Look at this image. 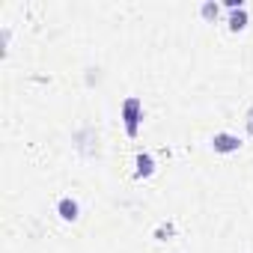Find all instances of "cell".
<instances>
[{"mask_svg": "<svg viewBox=\"0 0 253 253\" xmlns=\"http://www.w3.org/2000/svg\"><path fill=\"white\" fill-rule=\"evenodd\" d=\"M203 18H217V3H203Z\"/></svg>", "mask_w": 253, "mask_h": 253, "instance_id": "obj_6", "label": "cell"}, {"mask_svg": "<svg viewBox=\"0 0 253 253\" xmlns=\"http://www.w3.org/2000/svg\"><path fill=\"white\" fill-rule=\"evenodd\" d=\"M247 131L253 134V107H250V113H247Z\"/></svg>", "mask_w": 253, "mask_h": 253, "instance_id": "obj_7", "label": "cell"}, {"mask_svg": "<svg viewBox=\"0 0 253 253\" xmlns=\"http://www.w3.org/2000/svg\"><path fill=\"white\" fill-rule=\"evenodd\" d=\"M152 173H155V161H152V155H137V176L146 179V176H152Z\"/></svg>", "mask_w": 253, "mask_h": 253, "instance_id": "obj_4", "label": "cell"}, {"mask_svg": "<svg viewBox=\"0 0 253 253\" xmlns=\"http://www.w3.org/2000/svg\"><path fill=\"white\" fill-rule=\"evenodd\" d=\"M229 27H232V30H244V27H247V12H244V9H235V12L229 15Z\"/></svg>", "mask_w": 253, "mask_h": 253, "instance_id": "obj_5", "label": "cell"}, {"mask_svg": "<svg viewBox=\"0 0 253 253\" xmlns=\"http://www.w3.org/2000/svg\"><path fill=\"white\" fill-rule=\"evenodd\" d=\"M211 146H214V152H238V149H241V140H238L235 134L220 131V134L211 137Z\"/></svg>", "mask_w": 253, "mask_h": 253, "instance_id": "obj_2", "label": "cell"}, {"mask_svg": "<svg viewBox=\"0 0 253 253\" xmlns=\"http://www.w3.org/2000/svg\"><path fill=\"white\" fill-rule=\"evenodd\" d=\"M57 211H60L63 220H75V217H78V203H75L72 197H63L60 206H57Z\"/></svg>", "mask_w": 253, "mask_h": 253, "instance_id": "obj_3", "label": "cell"}, {"mask_svg": "<svg viewBox=\"0 0 253 253\" xmlns=\"http://www.w3.org/2000/svg\"><path fill=\"white\" fill-rule=\"evenodd\" d=\"M122 119H125V131H128V137H137V125L143 119V104L140 98H125L122 101Z\"/></svg>", "mask_w": 253, "mask_h": 253, "instance_id": "obj_1", "label": "cell"}]
</instances>
